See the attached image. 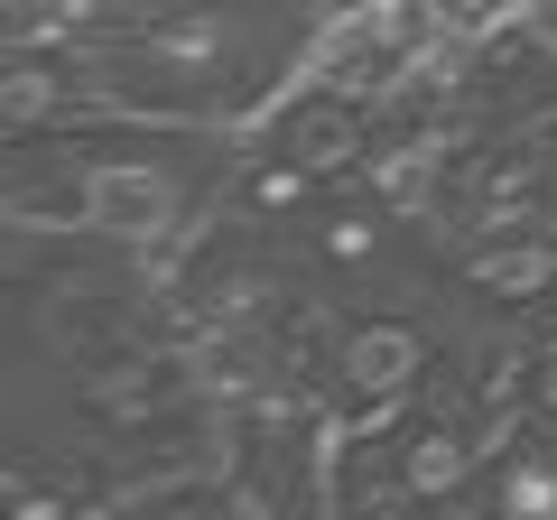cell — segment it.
Instances as JSON below:
<instances>
[{
  "label": "cell",
  "mask_w": 557,
  "mask_h": 520,
  "mask_svg": "<svg viewBox=\"0 0 557 520\" xmlns=\"http://www.w3.org/2000/svg\"><path fill=\"white\" fill-rule=\"evenodd\" d=\"M84 223H102V233H168L177 223V177L168 168H84Z\"/></svg>",
  "instance_id": "1"
},
{
  "label": "cell",
  "mask_w": 557,
  "mask_h": 520,
  "mask_svg": "<svg viewBox=\"0 0 557 520\" xmlns=\"http://www.w3.org/2000/svg\"><path fill=\"white\" fill-rule=\"evenodd\" d=\"M465 280H474L483 298H502V307H539V298L557 288V242L530 233V223H511V233H483V251L465 260Z\"/></svg>",
  "instance_id": "2"
},
{
  "label": "cell",
  "mask_w": 557,
  "mask_h": 520,
  "mask_svg": "<svg viewBox=\"0 0 557 520\" xmlns=\"http://www.w3.org/2000/svg\"><path fill=\"white\" fill-rule=\"evenodd\" d=\"M278 159H298V168H354L362 159V112L325 84L317 102H298V112L278 121Z\"/></svg>",
  "instance_id": "3"
},
{
  "label": "cell",
  "mask_w": 557,
  "mask_h": 520,
  "mask_svg": "<svg viewBox=\"0 0 557 520\" xmlns=\"http://www.w3.org/2000/svg\"><path fill=\"white\" fill-rule=\"evenodd\" d=\"M418 362H428V344L391 317V325H354L344 354H335V372L354 381L362 400H391V391H409V381H418Z\"/></svg>",
  "instance_id": "4"
},
{
  "label": "cell",
  "mask_w": 557,
  "mask_h": 520,
  "mask_svg": "<svg viewBox=\"0 0 557 520\" xmlns=\"http://www.w3.org/2000/svg\"><path fill=\"white\" fill-rule=\"evenodd\" d=\"M149 57H159L168 75L205 84V75H223V65H233V20H223V10H186V20H159V28H149Z\"/></svg>",
  "instance_id": "5"
},
{
  "label": "cell",
  "mask_w": 557,
  "mask_h": 520,
  "mask_svg": "<svg viewBox=\"0 0 557 520\" xmlns=\"http://www.w3.org/2000/svg\"><path fill=\"white\" fill-rule=\"evenodd\" d=\"M465 437H446V428H428V437H409L399 446V493H418V502H446L465 483Z\"/></svg>",
  "instance_id": "6"
},
{
  "label": "cell",
  "mask_w": 557,
  "mask_h": 520,
  "mask_svg": "<svg viewBox=\"0 0 557 520\" xmlns=\"http://www.w3.org/2000/svg\"><path fill=\"white\" fill-rule=\"evenodd\" d=\"M47 102H57V65H10V121H20L28 131V112H47Z\"/></svg>",
  "instance_id": "7"
},
{
  "label": "cell",
  "mask_w": 557,
  "mask_h": 520,
  "mask_svg": "<svg viewBox=\"0 0 557 520\" xmlns=\"http://www.w3.org/2000/svg\"><path fill=\"white\" fill-rule=\"evenodd\" d=\"M502 502H511V511H557V474L548 465H511V474H502Z\"/></svg>",
  "instance_id": "8"
},
{
  "label": "cell",
  "mask_w": 557,
  "mask_h": 520,
  "mask_svg": "<svg viewBox=\"0 0 557 520\" xmlns=\"http://www.w3.org/2000/svg\"><path fill=\"white\" fill-rule=\"evenodd\" d=\"M372 242H381L372 223H325V233H317V251H325V260H362Z\"/></svg>",
  "instance_id": "9"
},
{
  "label": "cell",
  "mask_w": 557,
  "mask_h": 520,
  "mask_svg": "<svg viewBox=\"0 0 557 520\" xmlns=\"http://www.w3.org/2000/svg\"><path fill=\"white\" fill-rule=\"evenodd\" d=\"M539 419H557V354L539 362Z\"/></svg>",
  "instance_id": "10"
}]
</instances>
